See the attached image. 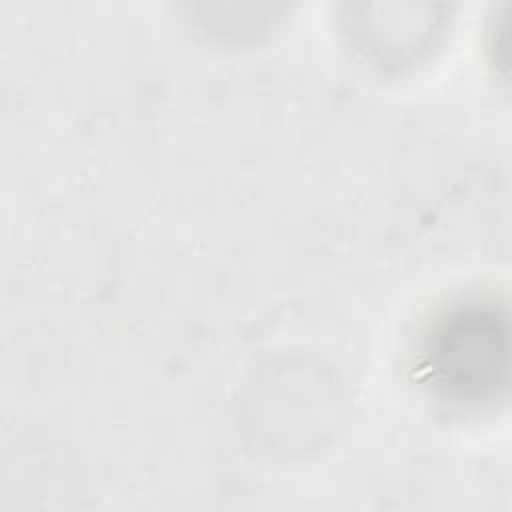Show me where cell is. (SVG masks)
Here are the masks:
<instances>
[{"instance_id":"1","label":"cell","mask_w":512,"mask_h":512,"mask_svg":"<svg viewBox=\"0 0 512 512\" xmlns=\"http://www.w3.org/2000/svg\"><path fill=\"white\" fill-rule=\"evenodd\" d=\"M426 360L432 380L458 400H490L508 380L510 328L502 308L468 302L434 326Z\"/></svg>"}]
</instances>
